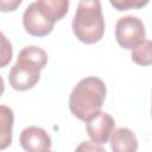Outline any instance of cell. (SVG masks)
<instances>
[{"label":"cell","mask_w":152,"mask_h":152,"mask_svg":"<svg viewBox=\"0 0 152 152\" xmlns=\"http://www.w3.org/2000/svg\"><path fill=\"white\" fill-rule=\"evenodd\" d=\"M68 7V0H37L31 2L23 14V24L26 32L34 37L49 34L55 23L66 14Z\"/></svg>","instance_id":"cell-1"},{"label":"cell","mask_w":152,"mask_h":152,"mask_svg":"<svg viewBox=\"0 0 152 152\" xmlns=\"http://www.w3.org/2000/svg\"><path fill=\"white\" fill-rule=\"evenodd\" d=\"M48 63V53L36 45L25 46L18 55L15 64L8 74L11 87L19 91L33 88L40 77V70Z\"/></svg>","instance_id":"cell-2"},{"label":"cell","mask_w":152,"mask_h":152,"mask_svg":"<svg viewBox=\"0 0 152 152\" xmlns=\"http://www.w3.org/2000/svg\"><path fill=\"white\" fill-rule=\"evenodd\" d=\"M106 99L104 82L94 76L82 78L72 89L69 97V108L74 116L87 121L100 112Z\"/></svg>","instance_id":"cell-3"},{"label":"cell","mask_w":152,"mask_h":152,"mask_svg":"<svg viewBox=\"0 0 152 152\" xmlns=\"http://www.w3.org/2000/svg\"><path fill=\"white\" fill-rule=\"evenodd\" d=\"M72 31L86 44L97 43L104 33V19L99 0H82L72 18Z\"/></svg>","instance_id":"cell-4"},{"label":"cell","mask_w":152,"mask_h":152,"mask_svg":"<svg viewBox=\"0 0 152 152\" xmlns=\"http://www.w3.org/2000/svg\"><path fill=\"white\" fill-rule=\"evenodd\" d=\"M145 26L140 18L135 15L121 17L115 24V38L120 46L133 50L145 42Z\"/></svg>","instance_id":"cell-5"},{"label":"cell","mask_w":152,"mask_h":152,"mask_svg":"<svg viewBox=\"0 0 152 152\" xmlns=\"http://www.w3.org/2000/svg\"><path fill=\"white\" fill-rule=\"evenodd\" d=\"M86 127L91 141L101 145L109 140L110 134L115 128V121L110 114L106 112H97L86 121Z\"/></svg>","instance_id":"cell-6"},{"label":"cell","mask_w":152,"mask_h":152,"mask_svg":"<svg viewBox=\"0 0 152 152\" xmlns=\"http://www.w3.org/2000/svg\"><path fill=\"white\" fill-rule=\"evenodd\" d=\"M19 141L26 152H46L52 142L48 132L37 126H28L20 133Z\"/></svg>","instance_id":"cell-7"},{"label":"cell","mask_w":152,"mask_h":152,"mask_svg":"<svg viewBox=\"0 0 152 152\" xmlns=\"http://www.w3.org/2000/svg\"><path fill=\"white\" fill-rule=\"evenodd\" d=\"M110 148L113 152H137L138 139L132 129L120 127L110 134Z\"/></svg>","instance_id":"cell-8"},{"label":"cell","mask_w":152,"mask_h":152,"mask_svg":"<svg viewBox=\"0 0 152 152\" xmlns=\"http://www.w3.org/2000/svg\"><path fill=\"white\" fill-rule=\"evenodd\" d=\"M13 122V110L7 106L0 104V150L7 148L12 142Z\"/></svg>","instance_id":"cell-9"},{"label":"cell","mask_w":152,"mask_h":152,"mask_svg":"<svg viewBox=\"0 0 152 152\" xmlns=\"http://www.w3.org/2000/svg\"><path fill=\"white\" fill-rule=\"evenodd\" d=\"M131 58L134 63L147 66L152 63V43L148 39H145L139 46L132 50Z\"/></svg>","instance_id":"cell-10"},{"label":"cell","mask_w":152,"mask_h":152,"mask_svg":"<svg viewBox=\"0 0 152 152\" xmlns=\"http://www.w3.org/2000/svg\"><path fill=\"white\" fill-rule=\"evenodd\" d=\"M13 57V49L11 42L6 38V36L0 31V68L10 64Z\"/></svg>","instance_id":"cell-11"},{"label":"cell","mask_w":152,"mask_h":152,"mask_svg":"<svg viewBox=\"0 0 152 152\" xmlns=\"http://www.w3.org/2000/svg\"><path fill=\"white\" fill-rule=\"evenodd\" d=\"M148 4V0H110V5L118 11H127L132 8H139Z\"/></svg>","instance_id":"cell-12"},{"label":"cell","mask_w":152,"mask_h":152,"mask_svg":"<svg viewBox=\"0 0 152 152\" xmlns=\"http://www.w3.org/2000/svg\"><path fill=\"white\" fill-rule=\"evenodd\" d=\"M75 152H106V150L94 141H82L76 147Z\"/></svg>","instance_id":"cell-13"},{"label":"cell","mask_w":152,"mask_h":152,"mask_svg":"<svg viewBox=\"0 0 152 152\" xmlns=\"http://www.w3.org/2000/svg\"><path fill=\"white\" fill-rule=\"evenodd\" d=\"M20 4L21 0H0V11L1 12L14 11Z\"/></svg>","instance_id":"cell-14"},{"label":"cell","mask_w":152,"mask_h":152,"mask_svg":"<svg viewBox=\"0 0 152 152\" xmlns=\"http://www.w3.org/2000/svg\"><path fill=\"white\" fill-rule=\"evenodd\" d=\"M4 91H5V82H4L2 77L0 76V96L4 94Z\"/></svg>","instance_id":"cell-15"},{"label":"cell","mask_w":152,"mask_h":152,"mask_svg":"<svg viewBox=\"0 0 152 152\" xmlns=\"http://www.w3.org/2000/svg\"><path fill=\"white\" fill-rule=\"evenodd\" d=\"M46 152H51V151H50V150H49V151H46Z\"/></svg>","instance_id":"cell-16"}]
</instances>
